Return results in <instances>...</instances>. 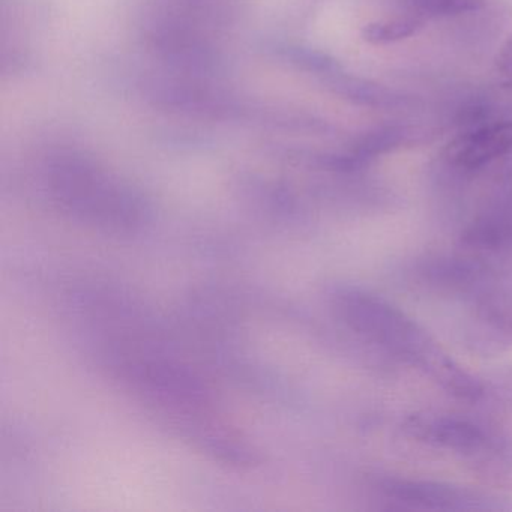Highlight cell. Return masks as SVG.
<instances>
[{
	"instance_id": "obj_1",
	"label": "cell",
	"mask_w": 512,
	"mask_h": 512,
	"mask_svg": "<svg viewBox=\"0 0 512 512\" xmlns=\"http://www.w3.org/2000/svg\"><path fill=\"white\" fill-rule=\"evenodd\" d=\"M338 310L356 334L412 362L449 394L464 400H476L482 394L475 377L449 358L403 311L379 296L343 290L338 295Z\"/></svg>"
},
{
	"instance_id": "obj_2",
	"label": "cell",
	"mask_w": 512,
	"mask_h": 512,
	"mask_svg": "<svg viewBox=\"0 0 512 512\" xmlns=\"http://www.w3.org/2000/svg\"><path fill=\"white\" fill-rule=\"evenodd\" d=\"M380 493L409 508L428 511H475L494 509L493 500L473 491L442 482L385 478L377 482Z\"/></svg>"
},
{
	"instance_id": "obj_3",
	"label": "cell",
	"mask_w": 512,
	"mask_h": 512,
	"mask_svg": "<svg viewBox=\"0 0 512 512\" xmlns=\"http://www.w3.org/2000/svg\"><path fill=\"white\" fill-rule=\"evenodd\" d=\"M403 431L416 442L458 454L475 455L488 446L481 428L455 416L413 415L404 422Z\"/></svg>"
},
{
	"instance_id": "obj_4",
	"label": "cell",
	"mask_w": 512,
	"mask_h": 512,
	"mask_svg": "<svg viewBox=\"0 0 512 512\" xmlns=\"http://www.w3.org/2000/svg\"><path fill=\"white\" fill-rule=\"evenodd\" d=\"M511 149L512 121L493 122L455 139L449 145V158L464 169H478Z\"/></svg>"
},
{
	"instance_id": "obj_5",
	"label": "cell",
	"mask_w": 512,
	"mask_h": 512,
	"mask_svg": "<svg viewBox=\"0 0 512 512\" xmlns=\"http://www.w3.org/2000/svg\"><path fill=\"white\" fill-rule=\"evenodd\" d=\"M422 28V23L416 19H395L388 22L373 23L365 29V40L377 46L397 43L415 35Z\"/></svg>"
},
{
	"instance_id": "obj_6",
	"label": "cell",
	"mask_w": 512,
	"mask_h": 512,
	"mask_svg": "<svg viewBox=\"0 0 512 512\" xmlns=\"http://www.w3.org/2000/svg\"><path fill=\"white\" fill-rule=\"evenodd\" d=\"M412 4L422 16L448 17L479 10L485 0H412Z\"/></svg>"
},
{
	"instance_id": "obj_7",
	"label": "cell",
	"mask_w": 512,
	"mask_h": 512,
	"mask_svg": "<svg viewBox=\"0 0 512 512\" xmlns=\"http://www.w3.org/2000/svg\"><path fill=\"white\" fill-rule=\"evenodd\" d=\"M497 67H499V73L503 80L512 85V35L506 41L505 47H503L502 53H500Z\"/></svg>"
}]
</instances>
